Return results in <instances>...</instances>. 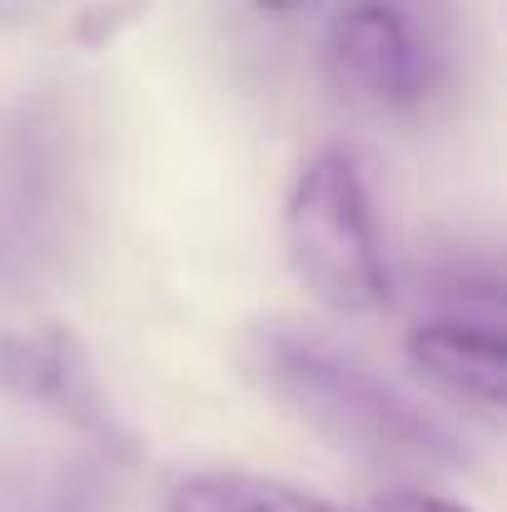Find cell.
I'll return each mask as SVG.
<instances>
[{
	"label": "cell",
	"instance_id": "obj_1",
	"mask_svg": "<svg viewBox=\"0 0 507 512\" xmlns=\"http://www.w3.org/2000/svg\"><path fill=\"white\" fill-rule=\"evenodd\" d=\"M249 373L319 438L358 453L368 463H408V468H443L458 473L473 463L468 438L438 418L428 403L408 398L398 383L373 373L363 358L343 353L338 343L264 324L244 343Z\"/></svg>",
	"mask_w": 507,
	"mask_h": 512
},
{
	"label": "cell",
	"instance_id": "obj_2",
	"mask_svg": "<svg viewBox=\"0 0 507 512\" xmlns=\"http://www.w3.org/2000/svg\"><path fill=\"white\" fill-rule=\"evenodd\" d=\"M284 259L294 279L334 314H378L393 304V269L368 179L348 150L304 160L284 194Z\"/></svg>",
	"mask_w": 507,
	"mask_h": 512
},
{
	"label": "cell",
	"instance_id": "obj_3",
	"mask_svg": "<svg viewBox=\"0 0 507 512\" xmlns=\"http://www.w3.org/2000/svg\"><path fill=\"white\" fill-rule=\"evenodd\" d=\"M80 165L55 105L0 115V294L50 279L75 239Z\"/></svg>",
	"mask_w": 507,
	"mask_h": 512
},
{
	"label": "cell",
	"instance_id": "obj_4",
	"mask_svg": "<svg viewBox=\"0 0 507 512\" xmlns=\"http://www.w3.org/2000/svg\"><path fill=\"white\" fill-rule=\"evenodd\" d=\"M0 393L70 423L110 453H130V433L95 373L90 348L65 324L0 329Z\"/></svg>",
	"mask_w": 507,
	"mask_h": 512
},
{
	"label": "cell",
	"instance_id": "obj_5",
	"mask_svg": "<svg viewBox=\"0 0 507 512\" xmlns=\"http://www.w3.org/2000/svg\"><path fill=\"white\" fill-rule=\"evenodd\" d=\"M334 80L383 110H408L428 95L433 55L398 0H343L324 40Z\"/></svg>",
	"mask_w": 507,
	"mask_h": 512
},
{
	"label": "cell",
	"instance_id": "obj_6",
	"mask_svg": "<svg viewBox=\"0 0 507 512\" xmlns=\"http://www.w3.org/2000/svg\"><path fill=\"white\" fill-rule=\"evenodd\" d=\"M403 353L418 373H428L453 398H468L488 413L503 408L507 393V339L503 319L478 314H433L408 329Z\"/></svg>",
	"mask_w": 507,
	"mask_h": 512
},
{
	"label": "cell",
	"instance_id": "obj_7",
	"mask_svg": "<svg viewBox=\"0 0 507 512\" xmlns=\"http://www.w3.org/2000/svg\"><path fill=\"white\" fill-rule=\"evenodd\" d=\"M165 512H363L343 508L324 493L259 478V473H194L174 483L165 498Z\"/></svg>",
	"mask_w": 507,
	"mask_h": 512
},
{
	"label": "cell",
	"instance_id": "obj_8",
	"mask_svg": "<svg viewBox=\"0 0 507 512\" xmlns=\"http://www.w3.org/2000/svg\"><path fill=\"white\" fill-rule=\"evenodd\" d=\"M145 5H150V0H100V5H85L80 20H75V35H80L85 45H105V40H115V30H120L125 20H135Z\"/></svg>",
	"mask_w": 507,
	"mask_h": 512
},
{
	"label": "cell",
	"instance_id": "obj_9",
	"mask_svg": "<svg viewBox=\"0 0 507 512\" xmlns=\"http://www.w3.org/2000/svg\"><path fill=\"white\" fill-rule=\"evenodd\" d=\"M363 512H478V508H468L458 498H443V493H428V488H388Z\"/></svg>",
	"mask_w": 507,
	"mask_h": 512
},
{
	"label": "cell",
	"instance_id": "obj_10",
	"mask_svg": "<svg viewBox=\"0 0 507 512\" xmlns=\"http://www.w3.org/2000/svg\"><path fill=\"white\" fill-rule=\"evenodd\" d=\"M259 10H274V15H294V10H309V5H319V0H254Z\"/></svg>",
	"mask_w": 507,
	"mask_h": 512
}]
</instances>
